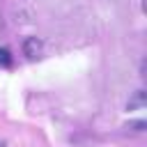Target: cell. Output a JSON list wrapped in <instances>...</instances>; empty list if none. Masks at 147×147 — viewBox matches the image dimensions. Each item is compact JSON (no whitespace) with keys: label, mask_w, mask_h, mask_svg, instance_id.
<instances>
[{"label":"cell","mask_w":147,"mask_h":147,"mask_svg":"<svg viewBox=\"0 0 147 147\" xmlns=\"http://www.w3.org/2000/svg\"><path fill=\"white\" fill-rule=\"evenodd\" d=\"M23 51H25V55H28V57H37V53L41 51V41H39L37 37H30V39H25Z\"/></svg>","instance_id":"6da1fadb"},{"label":"cell","mask_w":147,"mask_h":147,"mask_svg":"<svg viewBox=\"0 0 147 147\" xmlns=\"http://www.w3.org/2000/svg\"><path fill=\"white\" fill-rule=\"evenodd\" d=\"M0 64H11V55H9V51L7 48H0Z\"/></svg>","instance_id":"7a4b0ae2"},{"label":"cell","mask_w":147,"mask_h":147,"mask_svg":"<svg viewBox=\"0 0 147 147\" xmlns=\"http://www.w3.org/2000/svg\"><path fill=\"white\" fill-rule=\"evenodd\" d=\"M142 103H145V94H142V90H140V92H138V96L129 103V108H133V106H142Z\"/></svg>","instance_id":"3957f363"},{"label":"cell","mask_w":147,"mask_h":147,"mask_svg":"<svg viewBox=\"0 0 147 147\" xmlns=\"http://www.w3.org/2000/svg\"><path fill=\"white\" fill-rule=\"evenodd\" d=\"M129 129H133V131H142V129H145V122H142V119H138V122H129Z\"/></svg>","instance_id":"277c9868"},{"label":"cell","mask_w":147,"mask_h":147,"mask_svg":"<svg viewBox=\"0 0 147 147\" xmlns=\"http://www.w3.org/2000/svg\"><path fill=\"white\" fill-rule=\"evenodd\" d=\"M0 147H7V142H5V140H0Z\"/></svg>","instance_id":"5b68a950"}]
</instances>
